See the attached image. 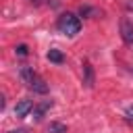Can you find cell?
<instances>
[{
  "instance_id": "6",
  "label": "cell",
  "mask_w": 133,
  "mask_h": 133,
  "mask_svg": "<svg viewBox=\"0 0 133 133\" xmlns=\"http://www.w3.org/2000/svg\"><path fill=\"white\" fill-rule=\"evenodd\" d=\"M83 85L85 87H94V66H91V62L89 60H83Z\"/></svg>"
},
{
  "instance_id": "7",
  "label": "cell",
  "mask_w": 133,
  "mask_h": 133,
  "mask_svg": "<svg viewBox=\"0 0 133 133\" xmlns=\"http://www.w3.org/2000/svg\"><path fill=\"white\" fill-rule=\"evenodd\" d=\"M48 60L54 62V64H62V62H64V54H62L60 50H56V48H50V50H48Z\"/></svg>"
},
{
  "instance_id": "3",
  "label": "cell",
  "mask_w": 133,
  "mask_h": 133,
  "mask_svg": "<svg viewBox=\"0 0 133 133\" xmlns=\"http://www.w3.org/2000/svg\"><path fill=\"white\" fill-rule=\"evenodd\" d=\"M33 106H35V104H33L31 100H27V98H25V100H19L17 106H15V114H17L19 118H25V116H29V114L33 112Z\"/></svg>"
},
{
  "instance_id": "11",
  "label": "cell",
  "mask_w": 133,
  "mask_h": 133,
  "mask_svg": "<svg viewBox=\"0 0 133 133\" xmlns=\"http://www.w3.org/2000/svg\"><path fill=\"white\" fill-rule=\"evenodd\" d=\"M125 118H127V123H133V106H129L125 110Z\"/></svg>"
},
{
  "instance_id": "1",
  "label": "cell",
  "mask_w": 133,
  "mask_h": 133,
  "mask_svg": "<svg viewBox=\"0 0 133 133\" xmlns=\"http://www.w3.org/2000/svg\"><path fill=\"white\" fill-rule=\"evenodd\" d=\"M19 77H21V81H23L29 89H33L35 94H48V83H46L31 66H21V69H19Z\"/></svg>"
},
{
  "instance_id": "9",
  "label": "cell",
  "mask_w": 133,
  "mask_h": 133,
  "mask_svg": "<svg viewBox=\"0 0 133 133\" xmlns=\"http://www.w3.org/2000/svg\"><path fill=\"white\" fill-rule=\"evenodd\" d=\"M15 54H17V56H27V54H29V48H27L25 44H19V46L15 48Z\"/></svg>"
},
{
  "instance_id": "2",
  "label": "cell",
  "mask_w": 133,
  "mask_h": 133,
  "mask_svg": "<svg viewBox=\"0 0 133 133\" xmlns=\"http://www.w3.org/2000/svg\"><path fill=\"white\" fill-rule=\"evenodd\" d=\"M56 29H58L60 33L73 37V35H77V33L81 31V21H79L77 15H73V12H64V15L58 17V21H56Z\"/></svg>"
},
{
  "instance_id": "4",
  "label": "cell",
  "mask_w": 133,
  "mask_h": 133,
  "mask_svg": "<svg viewBox=\"0 0 133 133\" xmlns=\"http://www.w3.org/2000/svg\"><path fill=\"white\" fill-rule=\"evenodd\" d=\"M52 106H54L52 100H42V102H37V104L33 106V112H31V114H33V121H42L44 114H46Z\"/></svg>"
},
{
  "instance_id": "12",
  "label": "cell",
  "mask_w": 133,
  "mask_h": 133,
  "mask_svg": "<svg viewBox=\"0 0 133 133\" xmlns=\"http://www.w3.org/2000/svg\"><path fill=\"white\" fill-rule=\"evenodd\" d=\"M8 133H29L27 129H17V131H8Z\"/></svg>"
},
{
  "instance_id": "8",
  "label": "cell",
  "mask_w": 133,
  "mask_h": 133,
  "mask_svg": "<svg viewBox=\"0 0 133 133\" xmlns=\"http://www.w3.org/2000/svg\"><path fill=\"white\" fill-rule=\"evenodd\" d=\"M48 133H66V127L62 125V123H50L48 125Z\"/></svg>"
},
{
  "instance_id": "10",
  "label": "cell",
  "mask_w": 133,
  "mask_h": 133,
  "mask_svg": "<svg viewBox=\"0 0 133 133\" xmlns=\"http://www.w3.org/2000/svg\"><path fill=\"white\" fill-rule=\"evenodd\" d=\"M81 17H91V15H98V10H94V8H89V6H81Z\"/></svg>"
},
{
  "instance_id": "5",
  "label": "cell",
  "mask_w": 133,
  "mask_h": 133,
  "mask_svg": "<svg viewBox=\"0 0 133 133\" xmlns=\"http://www.w3.org/2000/svg\"><path fill=\"white\" fill-rule=\"evenodd\" d=\"M121 37L127 46H133V23L129 19H123L121 21Z\"/></svg>"
},
{
  "instance_id": "13",
  "label": "cell",
  "mask_w": 133,
  "mask_h": 133,
  "mask_svg": "<svg viewBox=\"0 0 133 133\" xmlns=\"http://www.w3.org/2000/svg\"><path fill=\"white\" fill-rule=\"evenodd\" d=\"M29 2H31V4H35V6H37V4H42V2H44V0H29ZM46 4H48V0H46Z\"/></svg>"
}]
</instances>
